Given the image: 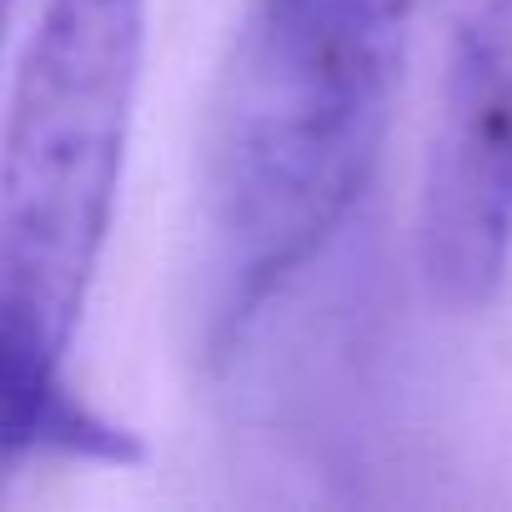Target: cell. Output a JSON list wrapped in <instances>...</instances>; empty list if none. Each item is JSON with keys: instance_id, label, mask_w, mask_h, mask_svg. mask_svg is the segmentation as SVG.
Instances as JSON below:
<instances>
[{"instance_id": "cell-1", "label": "cell", "mask_w": 512, "mask_h": 512, "mask_svg": "<svg viewBox=\"0 0 512 512\" xmlns=\"http://www.w3.org/2000/svg\"><path fill=\"white\" fill-rule=\"evenodd\" d=\"M146 0H41L0 131V342L61 362L111 241Z\"/></svg>"}, {"instance_id": "cell-3", "label": "cell", "mask_w": 512, "mask_h": 512, "mask_svg": "<svg viewBox=\"0 0 512 512\" xmlns=\"http://www.w3.org/2000/svg\"><path fill=\"white\" fill-rule=\"evenodd\" d=\"M417 0H246L236 31L267 36L302 56L402 71Z\"/></svg>"}, {"instance_id": "cell-2", "label": "cell", "mask_w": 512, "mask_h": 512, "mask_svg": "<svg viewBox=\"0 0 512 512\" xmlns=\"http://www.w3.org/2000/svg\"><path fill=\"white\" fill-rule=\"evenodd\" d=\"M417 262L452 312L487 307L512 267V0H472L452 31L422 171Z\"/></svg>"}, {"instance_id": "cell-4", "label": "cell", "mask_w": 512, "mask_h": 512, "mask_svg": "<svg viewBox=\"0 0 512 512\" xmlns=\"http://www.w3.org/2000/svg\"><path fill=\"white\" fill-rule=\"evenodd\" d=\"M11 11H16V0H0V36H6V26H11Z\"/></svg>"}]
</instances>
